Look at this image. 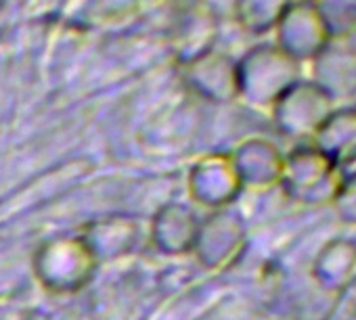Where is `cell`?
<instances>
[{
	"instance_id": "obj_4",
	"label": "cell",
	"mask_w": 356,
	"mask_h": 320,
	"mask_svg": "<svg viewBox=\"0 0 356 320\" xmlns=\"http://www.w3.org/2000/svg\"><path fill=\"white\" fill-rule=\"evenodd\" d=\"M335 109L337 107L329 94H325L312 80H300L273 105L270 111L275 126L283 136L312 142Z\"/></svg>"
},
{
	"instance_id": "obj_7",
	"label": "cell",
	"mask_w": 356,
	"mask_h": 320,
	"mask_svg": "<svg viewBox=\"0 0 356 320\" xmlns=\"http://www.w3.org/2000/svg\"><path fill=\"white\" fill-rule=\"evenodd\" d=\"M241 191L243 187L239 174L229 155L202 159L189 180L191 199L210 212L229 208L241 195Z\"/></svg>"
},
{
	"instance_id": "obj_9",
	"label": "cell",
	"mask_w": 356,
	"mask_h": 320,
	"mask_svg": "<svg viewBox=\"0 0 356 320\" xmlns=\"http://www.w3.org/2000/svg\"><path fill=\"white\" fill-rule=\"evenodd\" d=\"M314 285L327 295H343L356 285V241L335 237L327 241L310 264Z\"/></svg>"
},
{
	"instance_id": "obj_11",
	"label": "cell",
	"mask_w": 356,
	"mask_h": 320,
	"mask_svg": "<svg viewBox=\"0 0 356 320\" xmlns=\"http://www.w3.org/2000/svg\"><path fill=\"white\" fill-rule=\"evenodd\" d=\"M200 220L195 212L183 203H168L157 210L151 220V243L165 255H183L193 251Z\"/></svg>"
},
{
	"instance_id": "obj_14",
	"label": "cell",
	"mask_w": 356,
	"mask_h": 320,
	"mask_svg": "<svg viewBox=\"0 0 356 320\" xmlns=\"http://www.w3.org/2000/svg\"><path fill=\"white\" fill-rule=\"evenodd\" d=\"M331 36V42H343L356 32V0H316L312 3Z\"/></svg>"
},
{
	"instance_id": "obj_13",
	"label": "cell",
	"mask_w": 356,
	"mask_h": 320,
	"mask_svg": "<svg viewBox=\"0 0 356 320\" xmlns=\"http://www.w3.org/2000/svg\"><path fill=\"white\" fill-rule=\"evenodd\" d=\"M312 144L343 168L356 159V109H335L321 126Z\"/></svg>"
},
{
	"instance_id": "obj_12",
	"label": "cell",
	"mask_w": 356,
	"mask_h": 320,
	"mask_svg": "<svg viewBox=\"0 0 356 320\" xmlns=\"http://www.w3.org/2000/svg\"><path fill=\"white\" fill-rule=\"evenodd\" d=\"M312 63V82L333 103L356 96V53L341 42H331Z\"/></svg>"
},
{
	"instance_id": "obj_15",
	"label": "cell",
	"mask_w": 356,
	"mask_h": 320,
	"mask_svg": "<svg viewBox=\"0 0 356 320\" xmlns=\"http://www.w3.org/2000/svg\"><path fill=\"white\" fill-rule=\"evenodd\" d=\"M339 170H341L343 183H341V189L335 195L331 208L341 224L356 226V159Z\"/></svg>"
},
{
	"instance_id": "obj_3",
	"label": "cell",
	"mask_w": 356,
	"mask_h": 320,
	"mask_svg": "<svg viewBox=\"0 0 356 320\" xmlns=\"http://www.w3.org/2000/svg\"><path fill=\"white\" fill-rule=\"evenodd\" d=\"M300 78V63L277 49H260L237 67V94L256 107L273 109V105Z\"/></svg>"
},
{
	"instance_id": "obj_8",
	"label": "cell",
	"mask_w": 356,
	"mask_h": 320,
	"mask_svg": "<svg viewBox=\"0 0 356 320\" xmlns=\"http://www.w3.org/2000/svg\"><path fill=\"white\" fill-rule=\"evenodd\" d=\"M80 239L88 245L97 262H111L132 253L140 241V222L128 214H109L88 222Z\"/></svg>"
},
{
	"instance_id": "obj_16",
	"label": "cell",
	"mask_w": 356,
	"mask_h": 320,
	"mask_svg": "<svg viewBox=\"0 0 356 320\" xmlns=\"http://www.w3.org/2000/svg\"><path fill=\"white\" fill-rule=\"evenodd\" d=\"M300 3H316V0H300Z\"/></svg>"
},
{
	"instance_id": "obj_1",
	"label": "cell",
	"mask_w": 356,
	"mask_h": 320,
	"mask_svg": "<svg viewBox=\"0 0 356 320\" xmlns=\"http://www.w3.org/2000/svg\"><path fill=\"white\" fill-rule=\"evenodd\" d=\"M343 183L339 166L312 142H300L285 155L281 187L296 203L331 205Z\"/></svg>"
},
{
	"instance_id": "obj_6",
	"label": "cell",
	"mask_w": 356,
	"mask_h": 320,
	"mask_svg": "<svg viewBox=\"0 0 356 320\" xmlns=\"http://www.w3.org/2000/svg\"><path fill=\"white\" fill-rule=\"evenodd\" d=\"M277 26L279 49L298 63L316 59L331 44V36L312 3L289 5Z\"/></svg>"
},
{
	"instance_id": "obj_2",
	"label": "cell",
	"mask_w": 356,
	"mask_h": 320,
	"mask_svg": "<svg viewBox=\"0 0 356 320\" xmlns=\"http://www.w3.org/2000/svg\"><path fill=\"white\" fill-rule=\"evenodd\" d=\"M99 262L78 237H55L34 253V274L51 293L67 295L84 289L97 274Z\"/></svg>"
},
{
	"instance_id": "obj_10",
	"label": "cell",
	"mask_w": 356,
	"mask_h": 320,
	"mask_svg": "<svg viewBox=\"0 0 356 320\" xmlns=\"http://www.w3.org/2000/svg\"><path fill=\"white\" fill-rule=\"evenodd\" d=\"M241 187L250 191H270L281 187L285 155L277 144L264 138H252L243 142L235 155H231Z\"/></svg>"
},
{
	"instance_id": "obj_5",
	"label": "cell",
	"mask_w": 356,
	"mask_h": 320,
	"mask_svg": "<svg viewBox=\"0 0 356 320\" xmlns=\"http://www.w3.org/2000/svg\"><path fill=\"white\" fill-rule=\"evenodd\" d=\"M248 249V226L243 218L225 208L210 212L200 220L193 253L202 266L210 270H227L235 266Z\"/></svg>"
}]
</instances>
